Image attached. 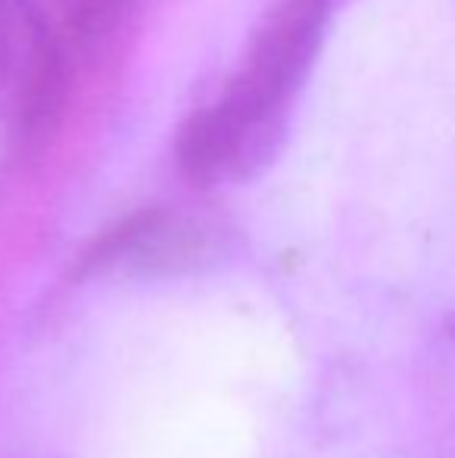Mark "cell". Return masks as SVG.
I'll return each mask as SVG.
<instances>
[{"label": "cell", "instance_id": "1", "mask_svg": "<svg viewBox=\"0 0 455 458\" xmlns=\"http://www.w3.org/2000/svg\"><path fill=\"white\" fill-rule=\"evenodd\" d=\"M337 6L341 0H274L237 72L178 131V165L190 184L234 187L272 169Z\"/></svg>", "mask_w": 455, "mask_h": 458}, {"label": "cell", "instance_id": "2", "mask_svg": "<svg viewBox=\"0 0 455 458\" xmlns=\"http://www.w3.org/2000/svg\"><path fill=\"white\" fill-rule=\"evenodd\" d=\"M225 237L213 222L178 209H147L106 231L85 256L88 275L175 277L213 266Z\"/></svg>", "mask_w": 455, "mask_h": 458}, {"label": "cell", "instance_id": "3", "mask_svg": "<svg viewBox=\"0 0 455 458\" xmlns=\"http://www.w3.org/2000/svg\"><path fill=\"white\" fill-rule=\"evenodd\" d=\"M63 50L31 0H0V119L41 128L63 97Z\"/></svg>", "mask_w": 455, "mask_h": 458}, {"label": "cell", "instance_id": "4", "mask_svg": "<svg viewBox=\"0 0 455 458\" xmlns=\"http://www.w3.org/2000/svg\"><path fill=\"white\" fill-rule=\"evenodd\" d=\"M122 6V0H75V16L81 29H100Z\"/></svg>", "mask_w": 455, "mask_h": 458}]
</instances>
